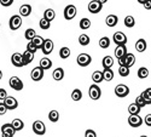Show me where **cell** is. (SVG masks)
Wrapping results in <instances>:
<instances>
[{
	"label": "cell",
	"mask_w": 151,
	"mask_h": 137,
	"mask_svg": "<svg viewBox=\"0 0 151 137\" xmlns=\"http://www.w3.org/2000/svg\"><path fill=\"white\" fill-rule=\"evenodd\" d=\"M105 3V0H103V1H98V0H92V1L88 3V11L91 12V14H98V12L102 11L103 9V4Z\"/></svg>",
	"instance_id": "cell-1"
},
{
	"label": "cell",
	"mask_w": 151,
	"mask_h": 137,
	"mask_svg": "<svg viewBox=\"0 0 151 137\" xmlns=\"http://www.w3.org/2000/svg\"><path fill=\"white\" fill-rule=\"evenodd\" d=\"M76 62H78V65L80 67H87V66L91 65L92 57L90 55H87V54H80L76 58Z\"/></svg>",
	"instance_id": "cell-2"
},
{
	"label": "cell",
	"mask_w": 151,
	"mask_h": 137,
	"mask_svg": "<svg viewBox=\"0 0 151 137\" xmlns=\"http://www.w3.org/2000/svg\"><path fill=\"white\" fill-rule=\"evenodd\" d=\"M9 26L11 30H17L22 26V17L19 15H14L9 21Z\"/></svg>",
	"instance_id": "cell-3"
},
{
	"label": "cell",
	"mask_w": 151,
	"mask_h": 137,
	"mask_svg": "<svg viewBox=\"0 0 151 137\" xmlns=\"http://www.w3.org/2000/svg\"><path fill=\"white\" fill-rule=\"evenodd\" d=\"M9 85L11 89H14L16 91H21L23 89V83L18 77H11L9 80Z\"/></svg>",
	"instance_id": "cell-4"
},
{
	"label": "cell",
	"mask_w": 151,
	"mask_h": 137,
	"mask_svg": "<svg viewBox=\"0 0 151 137\" xmlns=\"http://www.w3.org/2000/svg\"><path fill=\"white\" fill-rule=\"evenodd\" d=\"M129 94V88L127 85H124V84H119L116 88H115V95L117 96V97H121V98H123V97H126Z\"/></svg>",
	"instance_id": "cell-5"
},
{
	"label": "cell",
	"mask_w": 151,
	"mask_h": 137,
	"mask_svg": "<svg viewBox=\"0 0 151 137\" xmlns=\"http://www.w3.org/2000/svg\"><path fill=\"white\" fill-rule=\"evenodd\" d=\"M4 104H5V107H6V109L9 110H14V109H16L17 107H18V102H17V99L15 98V97H12V96H7L5 99H4V102H3Z\"/></svg>",
	"instance_id": "cell-6"
},
{
	"label": "cell",
	"mask_w": 151,
	"mask_h": 137,
	"mask_svg": "<svg viewBox=\"0 0 151 137\" xmlns=\"http://www.w3.org/2000/svg\"><path fill=\"white\" fill-rule=\"evenodd\" d=\"M88 94H90V97H91L92 99L97 101V99H99L100 96H102V90H100V88H99L98 85L93 84V85L90 86V91H88Z\"/></svg>",
	"instance_id": "cell-7"
},
{
	"label": "cell",
	"mask_w": 151,
	"mask_h": 137,
	"mask_svg": "<svg viewBox=\"0 0 151 137\" xmlns=\"http://www.w3.org/2000/svg\"><path fill=\"white\" fill-rule=\"evenodd\" d=\"M33 131L36 133V135H45L46 132V126H45V124L40 120H36L33 123Z\"/></svg>",
	"instance_id": "cell-8"
},
{
	"label": "cell",
	"mask_w": 151,
	"mask_h": 137,
	"mask_svg": "<svg viewBox=\"0 0 151 137\" xmlns=\"http://www.w3.org/2000/svg\"><path fill=\"white\" fill-rule=\"evenodd\" d=\"M75 16H76V7H75L74 5L65 6V9H64V18L67 21H71L73 18H75Z\"/></svg>",
	"instance_id": "cell-9"
},
{
	"label": "cell",
	"mask_w": 151,
	"mask_h": 137,
	"mask_svg": "<svg viewBox=\"0 0 151 137\" xmlns=\"http://www.w3.org/2000/svg\"><path fill=\"white\" fill-rule=\"evenodd\" d=\"M112 40H114V43L116 44V46L126 45V43H127V36H126V34H123L122 32H116L114 34V36H112Z\"/></svg>",
	"instance_id": "cell-10"
},
{
	"label": "cell",
	"mask_w": 151,
	"mask_h": 137,
	"mask_svg": "<svg viewBox=\"0 0 151 137\" xmlns=\"http://www.w3.org/2000/svg\"><path fill=\"white\" fill-rule=\"evenodd\" d=\"M53 47H55V44H53V41L51 39H45L44 44L41 46V50H42L44 55H50L53 51Z\"/></svg>",
	"instance_id": "cell-11"
},
{
	"label": "cell",
	"mask_w": 151,
	"mask_h": 137,
	"mask_svg": "<svg viewBox=\"0 0 151 137\" xmlns=\"http://www.w3.org/2000/svg\"><path fill=\"white\" fill-rule=\"evenodd\" d=\"M11 62H12V65H14L15 67H24V66H26V65H24L22 54H18V52H15L14 55H12Z\"/></svg>",
	"instance_id": "cell-12"
},
{
	"label": "cell",
	"mask_w": 151,
	"mask_h": 137,
	"mask_svg": "<svg viewBox=\"0 0 151 137\" xmlns=\"http://www.w3.org/2000/svg\"><path fill=\"white\" fill-rule=\"evenodd\" d=\"M30 77L34 81H40L44 78V70L40 67H35L30 73Z\"/></svg>",
	"instance_id": "cell-13"
},
{
	"label": "cell",
	"mask_w": 151,
	"mask_h": 137,
	"mask_svg": "<svg viewBox=\"0 0 151 137\" xmlns=\"http://www.w3.org/2000/svg\"><path fill=\"white\" fill-rule=\"evenodd\" d=\"M128 124L132 128H139V126H142V124H143V119L139 115H129Z\"/></svg>",
	"instance_id": "cell-14"
},
{
	"label": "cell",
	"mask_w": 151,
	"mask_h": 137,
	"mask_svg": "<svg viewBox=\"0 0 151 137\" xmlns=\"http://www.w3.org/2000/svg\"><path fill=\"white\" fill-rule=\"evenodd\" d=\"M135 63V56L133 54H126L124 56V67H127V68H131L132 66H134Z\"/></svg>",
	"instance_id": "cell-15"
},
{
	"label": "cell",
	"mask_w": 151,
	"mask_h": 137,
	"mask_svg": "<svg viewBox=\"0 0 151 137\" xmlns=\"http://www.w3.org/2000/svg\"><path fill=\"white\" fill-rule=\"evenodd\" d=\"M126 54H127V49H126V45H119V46H116V49H115V56H116L117 59L124 57Z\"/></svg>",
	"instance_id": "cell-16"
},
{
	"label": "cell",
	"mask_w": 151,
	"mask_h": 137,
	"mask_svg": "<svg viewBox=\"0 0 151 137\" xmlns=\"http://www.w3.org/2000/svg\"><path fill=\"white\" fill-rule=\"evenodd\" d=\"M30 12H32V6L29 4H24L19 7V15L21 17H27L30 15Z\"/></svg>",
	"instance_id": "cell-17"
},
{
	"label": "cell",
	"mask_w": 151,
	"mask_h": 137,
	"mask_svg": "<svg viewBox=\"0 0 151 137\" xmlns=\"http://www.w3.org/2000/svg\"><path fill=\"white\" fill-rule=\"evenodd\" d=\"M52 77H53V79L56 80V81H60L63 78H64V69L63 68H56L55 70H53V73H52Z\"/></svg>",
	"instance_id": "cell-18"
},
{
	"label": "cell",
	"mask_w": 151,
	"mask_h": 137,
	"mask_svg": "<svg viewBox=\"0 0 151 137\" xmlns=\"http://www.w3.org/2000/svg\"><path fill=\"white\" fill-rule=\"evenodd\" d=\"M119 22V18L116 15H109L106 18H105V23L108 27H115Z\"/></svg>",
	"instance_id": "cell-19"
},
{
	"label": "cell",
	"mask_w": 151,
	"mask_h": 137,
	"mask_svg": "<svg viewBox=\"0 0 151 137\" xmlns=\"http://www.w3.org/2000/svg\"><path fill=\"white\" fill-rule=\"evenodd\" d=\"M11 126H12V129L15 130V132L16 131H21L24 128V123L21 119H14L11 121Z\"/></svg>",
	"instance_id": "cell-20"
},
{
	"label": "cell",
	"mask_w": 151,
	"mask_h": 137,
	"mask_svg": "<svg viewBox=\"0 0 151 137\" xmlns=\"http://www.w3.org/2000/svg\"><path fill=\"white\" fill-rule=\"evenodd\" d=\"M102 65H103L104 69H111L112 65H114V58L111 56H105L102 61Z\"/></svg>",
	"instance_id": "cell-21"
},
{
	"label": "cell",
	"mask_w": 151,
	"mask_h": 137,
	"mask_svg": "<svg viewBox=\"0 0 151 137\" xmlns=\"http://www.w3.org/2000/svg\"><path fill=\"white\" fill-rule=\"evenodd\" d=\"M55 17H56V12H55V10H52V9H47V10L44 12V18H45L46 21H48L50 23H51V22L55 20Z\"/></svg>",
	"instance_id": "cell-22"
},
{
	"label": "cell",
	"mask_w": 151,
	"mask_h": 137,
	"mask_svg": "<svg viewBox=\"0 0 151 137\" xmlns=\"http://www.w3.org/2000/svg\"><path fill=\"white\" fill-rule=\"evenodd\" d=\"M146 40L144 39H139L137 43H135V50L138 52H144L145 50H146Z\"/></svg>",
	"instance_id": "cell-23"
},
{
	"label": "cell",
	"mask_w": 151,
	"mask_h": 137,
	"mask_svg": "<svg viewBox=\"0 0 151 137\" xmlns=\"http://www.w3.org/2000/svg\"><path fill=\"white\" fill-rule=\"evenodd\" d=\"M42 70H46V69H50L52 67V61L50 59V58H46L44 57L41 61H40V66H39Z\"/></svg>",
	"instance_id": "cell-24"
},
{
	"label": "cell",
	"mask_w": 151,
	"mask_h": 137,
	"mask_svg": "<svg viewBox=\"0 0 151 137\" xmlns=\"http://www.w3.org/2000/svg\"><path fill=\"white\" fill-rule=\"evenodd\" d=\"M44 40H45V39H44V38H41L40 35H35L34 38L32 39V41H30V43H32L36 49H41V46H42V44H44Z\"/></svg>",
	"instance_id": "cell-25"
},
{
	"label": "cell",
	"mask_w": 151,
	"mask_h": 137,
	"mask_svg": "<svg viewBox=\"0 0 151 137\" xmlns=\"http://www.w3.org/2000/svg\"><path fill=\"white\" fill-rule=\"evenodd\" d=\"M22 56H23V61H24V65H26V66L29 65L30 62H33V59H34V54L27 51V50L22 54Z\"/></svg>",
	"instance_id": "cell-26"
},
{
	"label": "cell",
	"mask_w": 151,
	"mask_h": 137,
	"mask_svg": "<svg viewBox=\"0 0 151 137\" xmlns=\"http://www.w3.org/2000/svg\"><path fill=\"white\" fill-rule=\"evenodd\" d=\"M102 74H103V80H105V81H111L114 79V72L111 69H104L102 72Z\"/></svg>",
	"instance_id": "cell-27"
},
{
	"label": "cell",
	"mask_w": 151,
	"mask_h": 137,
	"mask_svg": "<svg viewBox=\"0 0 151 137\" xmlns=\"http://www.w3.org/2000/svg\"><path fill=\"white\" fill-rule=\"evenodd\" d=\"M92 80H93V83H96V85H98V83H102L103 81V74H102V72L96 70L92 74Z\"/></svg>",
	"instance_id": "cell-28"
},
{
	"label": "cell",
	"mask_w": 151,
	"mask_h": 137,
	"mask_svg": "<svg viewBox=\"0 0 151 137\" xmlns=\"http://www.w3.org/2000/svg\"><path fill=\"white\" fill-rule=\"evenodd\" d=\"M140 96H142V98L145 101L146 104H150V103H151V89H150V88H147L144 92H142Z\"/></svg>",
	"instance_id": "cell-29"
},
{
	"label": "cell",
	"mask_w": 151,
	"mask_h": 137,
	"mask_svg": "<svg viewBox=\"0 0 151 137\" xmlns=\"http://www.w3.org/2000/svg\"><path fill=\"white\" fill-rule=\"evenodd\" d=\"M139 112H140V108L138 107L135 103H132L128 106V113L131 115H139Z\"/></svg>",
	"instance_id": "cell-30"
},
{
	"label": "cell",
	"mask_w": 151,
	"mask_h": 137,
	"mask_svg": "<svg viewBox=\"0 0 151 137\" xmlns=\"http://www.w3.org/2000/svg\"><path fill=\"white\" fill-rule=\"evenodd\" d=\"M81 98H82V92H81L80 89H75V90L71 92V99H73V101L79 102Z\"/></svg>",
	"instance_id": "cell-31"
},
{
	"label": "cell",
	"mask_w": 151,
	"mask_h": 137,
	"mask_svg": "<svg viewBox=\"0 0 151 137\" xmlns=\"http://www.w3.org/2000/svg\"><path fill=\"white\" fill-rule=\"evenodd\" d=\"M1 131H3V133H9V135H12V136L15 135V130L12 129L11 124H4V125L1 126Z\"/></svg>",
	"instance_id": "cell-32"
},
{
	"label": "cell",
	"mask_w": 151,
	"mask_h": 137,
	"mask_svg": "<svg viewBox=\"0 0 151 137\" xmlns=\"http://www.w3.org/2000/svg\"><path fill=\"white\" fill-rule=\"evenodd\" d=\"M147 77H149V69L145 68V67L139 68V70H138V78H140V79H146Z\"/></svg>",
	"instance_id": "cell-33"
},
{
	"label": "cell",
	"mask_w": 151,
	"mask_h": 137,
	"mask_svg": "<svg viewBox=\"0 0 151 137\" xmlns=\"http://www.w3.org/2000/svg\"><path fill=\"white\" fill-rule=\"evenodd\" d=\"M48 119H50V121H52V123H57L59 120V113L57 110H51L48 113Z\"/></svg>",
	"instance_id": "cell-34"
},
{
	"label": "cell",
	"mask_w": 151,
	"mask_h": 137,
	"mask_svg": "<svg viewBox=\"0 0 151 137\" xmlns=\"http://www.w3.org/2000/svg\"><path fill=\"white\" fill-rule=\"evenodd\" d=\"M59 56H60V58H63V59L68 58V57L70 56V49L67 47V46L62 47V49H60V51H59Z\"/></svg>",
	"instance_id": "cell-35"
},
{
	"label": "cell",
	"mask_w": 151,
	"mask_h": 137,
	"mask_svg": "<svg viewBox=\"0 0 151 137\" xmlns=\"http://www.w3.org/2000/svg\"><path fill=\"white\" fill-rule=\"evenodd\" d=\"M90 36L88 35H86V34H81L79 36V43L82 45V46H86V45H88L90 44Z\"/></svg>",
	"instance_id": "cell-36"
},
{
	"label": "cell",
	"mask_w": 151,
	"mask_h": 137,
	"mask_svg": "<svg viewBox=\"0 0 151 137\" xmlns=\"http://www.w3.org/2000/svg\"><path fill=\"white\" fill-rule=\"evenodd\" d=\"M99 46L102 49H108L110 46V39L108 36H103V38L99 40Z\"/></svg>",
	"instance_id": "cell-37"
},
{
	"label": "cell",
	"mask_w": 151,
	"mask_h": 137,
	"mask_svg": "<svg viewBox=\"0 0 151 137\" xmlns=\"http://www.w3.org/2000/svg\"><path fill=\"white\" fill-rule=\"evenodd\" d=\"M90 27H91V21H90L88 18H82V20L80 21V28H81V29L86 30V29H88Z\"/></svg>",
	"instance_id": "cell-38"
},
{
	"label": "cell",
	"mask_w": 151,
	"mask_h": 137,
	"mask_svg": "<svg viewBox=\"0 0 151 137\" xmlns=\"http://www.w3.org/2000/svg\"><path fill=\"white\" fill-rule=\"evenodd\" d=\"M35 35H36V32H35L33 28L27 29V30H26V33H24V36H26V39H27L28 41H32V39L34 38Z\"/></svg>",
	"instance_id": "cell-39"
},
{
	"label": "cell",
	"mask_w": 151,
	"mask_h": 137,
	"mask_svg": "<svg viewBox=\"0 0 151 137\" xmlns=\"http://www.w3.org/2000/svg\"><path fill=\"white\" fill-rule=\"evenodd\" d=\"M134 24H135V21H134V17L133 16H127V17L124 18V26L126 27L132 28V27H134Z\"/></svg>",
	"instance_id": "cell-40"
},
{
	"label": "cell",
	"mask_w": 151,
	"mask_h": 137,
	"mask_svg": "<svg viewBox=\"0 0 151 137\" xmlns=\"http://www.w3.org/2000/svg\"><path fill=\"white\" fill-rule=\"evenodd\" d=\"M39 26H40V28H41V29L46 30V29H48V28H50V26H51V23H50L48 21H46L45 18H41V20H40V22H39Z\"/></svg>",
	"instance_id": "cell-41"
},
{
	"label": "cell",
	"mask_w": 151,
	"mask_h": 137,
	"mask_svg": "<svg viewBox=\"0 0 151 137\" xmlns=\"http://www.w3.org/2000/svg\"><path fill=\"white\" fill-rule=\"evenodd\" d=\"M119 74L121 77H128L129 75V68H127V67H120L119 68Z\"/></svg>",
	"instance_id": "cell-42"
},
{
	"label": "cell",
	"mask_w": 151,
	"mask_h": 137,
	"mask_svg": "<svg viewBox=\"0 0 151 137\" xmlns=\"http://www.w3.org/2000/svg\"><path fill=\"white\" fill-rule=\"evenodd\" d=\"M135 104L139 107V108H142V107H144V106H146V103H145V101L142 98V96H138L137 98H135Z\"/></svg>",
	"instance_id": "cell-43"
},
{
	"label": "cell",
	"mask_w": 151,
	"mask_h": 137,
	"mask_svg": "<svg viewBox=\"0 0 151 137\" xmlns=\"http://www.w3.org/2000/svg\"><path fill=\"white\" fill-rule=\"evenodd\" d=\"M36 50H37V49H36L30 41L27 44V51H29V52H32V54H35V52H36Z\"/></svg>",
	"instance_id": "cell-44"
},
{
	"label": "cell",
	"mask_w": 151,
	"mask_h": 137,
	"mask_svg": "<svg viewBox=\"0 0 151 137\" xmlns=\"http://www.w3.org/2000/svg\"><path fill=\"white\" fill-rule=\"evenodd\" d=\"M85 137H97V133H96V131H93V130H86V132H85Z\"/></svg>",
	"instance_id": "cell-45"
},
{
	"label": "cell",
	"mask_w": 151,
	"mask_h": 137,
	"mask_svg": "<svg viewBox=\"0 0 151 137\" xmlns=\"http://www.w3.org/2000/svg\"><path fill=\"white\" fill-rule=\"evenodd\" d=\"M7 97V92L5 89H0V101H4V99Z\"/></svg>",
	"instance_id": "cell-46"
},
{
	"label": "cell",
	"mask_w": 151,
	"mask_h": 137,
	"mask_svg": "<svg viewBox=\"0 0 151 137\" xmlns=\"http://www.w3.org/2000/svg\"><path fill=\"white\" fill-rule=\"evenodd\" d=\"M0 4L3 6H10L14 4V0H0Z\"/></svg>",
	"instance_id": "cell-47"
},
{
	"label": "cell",
	"mask_w": 151,
	"mask_h": 137,
	"mask_svg": "<svg viewBox=\"0 0 151 137\" xmlns=\"http://www.w3.org/2000/svg\"><path fill=\"white\" fill-rule=\"evenodd\" d=\"M6 112H7V109H6L5 104H4L3 102H0V115H4Z\"/></svg>",
	"instance_id": "cell-48"
},
{
	"label": "cell",
	"mask_w": 151,
	"mask_h": 137,
	"mask_svg": "<svg viewBox=\"0 0 151 137\" xmlns=\"http://www.w3.org/2000/svg\"><path fill=\"white\" fill-rule=\"evenodd\" d=\"M145 123H146L147 126H151V114H147L145 117Z\"/></svg>",
	"instance_id": "cell-49"
},
{
	"label": "cell",
	"mask_w": 151,
	"mask_h": 137,
	"mask_svg": "<svg viewBox=\"0 0 151 137\" xmlns=\"http://www.w3.org/2000/svg\"><path fill=\"white\" fill-rule=\"evenodd\" d=\"M144 5H145V7H146L147 10H150V9H151V3H150V1H145V3H144Z\"/></svg>",
	"instance_id": "cell-50"
},
{
	"label": "cell",
	"mask_w": 151,
	"mask_h": 137,
	"mask_svg": "<svg viewBox=\"0 0 151 137\" xmlns=\"http://www.w3.org/2000/svg\"><path fill=\"white\" fill-rule=\"evenodd\" d=\"M1 136H3V137H14L12 135H9V133H3Z\"/></svg>",
	"instance_id": "cell-51"
},
{
	"label": "cell",
	"mask_w": 151,
	"mask_h": 137,
	"mask_svg": "<svg viewBox=\"0 0 151 137\" xmlns=\"http://www.w3.org/2000/svg\"><path fill=\"white\" fill-rule=\"evenodd\" d=\"M1 78H3V72L0 70V80H1Z\"/></svg>",
	"instance_id": "cell-52"
},
{
	"label": "cell",
	"mask_w": 151,
	"mask_h": 137,
	"mask_svg": "<svg viewBox=\"0 0 151 137\" xmlns=\"http://www.w3.org/2000/svg\"><path fill=\"white\" fill-rule=\"evenodd\" d=\"M140 137H147V136H140Z\"/></svg>",
	"instance_id": "cell-53"
},
{
	"label": "cell",
	"mask_w": 151,
	"mask_h": 137,
	"mask_svg": "<svg viewBox=\"0 0 151 137\" xmlns=\"http://www.w3.org/2000/svg\"><path fill=\"white\" fill-rule=\"evenodd\" d=\"M0 26H1V24H0Z\"/></svg>",
	"instance_id": "cell-54"
}]
</instances>
